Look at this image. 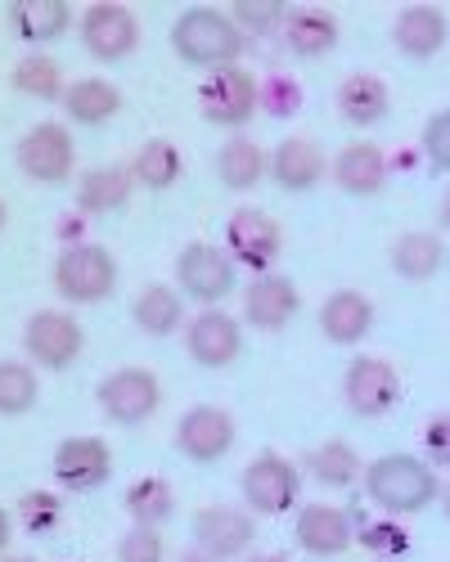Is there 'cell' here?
Returning <instances> with one entry per match:
<instances>
[{
	"instance_id": "7a4b0ae2",
	"label": "cell",
	"mask_w": 450,
	"mask_h": 562,
	"mask_svg": "<svg viewBox=\"0 0 450 562\" xmlns=\"http://www.w3.org/2000/svg\"><path fill=\"white\" fill-rule=\"evenodd\" d=\"M360 477H365L370 499L383 513H392V518H410V513H424L441 495L432 463H424L415 454H383Z\"/></svg>"
},
{
	"instance_id": "484cf974",
	"label": "cell",
	"mask_w": 450,
	"mask_h": 562,
	"mask_svg": "<svg viewBox=\"0 0 450 562\" xmlns=\"http://www.w3.org/2000/svg\"><path fill=\"white\" fill-rule=\"evenodd\" d=\"M441 266H446V244L428 229H410V234H401V239L392 244V270L401 279L424 284V279H432Z\"/></svg>"
},
{
	"instance_id": "74e56055",
	"label": "cell",
	"mask_w": 450,
	"mask_h": 562,
	"mask_svg": "<svg viewBox=\"0 0 450 562\" xmlns=\"http://www.w3.org/2000/svg\"><path fill=\"white\" fill-rule=\"evenodd\" d=\"M424 154H428V162L437 171L450 176V109L428 117V126H424Z\"/></svg>"
},
{
	"instance_id": "3957f363",
	"label": "cell",
	"mask_w": 450,
	"mask_h": 562,
	"mask_svg": "<svg viewBox=\"0 0 450 562\" xmlns=\"http://www.w3.org/2000/svg\"><path fill=\"white\" fill-rule=\"evenodd\" d=\"M55 289L72 306H95L117 289V261L100 244H72L55 261Z\"/></svg>"
},
{
	"instance_id": "7402d4cb",
	"label": "cell",
	"mask_w": 450,
	"mask_h": 562,
	"mask_svg": "<svg viewBox=\"0 0 450 562\" xmlns=\"http://www.w3.org/2000/svg\"><path fill=\"white\" fill-rule=\"evenodd\" d=\"M370 324H374V302L365 293H356V289H338L320 306V334L338 347H356L370 334Z\"/></svg>"
},
{
	"instance_id": "e575fe53",
	"label": "cell",
	"mask_w": 450,
	"mask_h": 562,
	"mask_svg": "<svg viewBox=\"0 0 450 562\" xmlns=\"http://www.w3.org/2000/svg\"><path fill=\"white\" fill-rule=\"evenodd\" d=\"M14 86L23 90V95H32V100H64V72H59V64L55 59H45V55H27V59H19V68H14Z\"/></svg>"
},
{
	"instance_id": "7dc6e473",
	"label": "cell",
	"mask_w": 450,
	"mask_h": 562,
	"mask_svg": "<svg viewBox=\"0 0 450 562\" xmlns=\"http://www.w3.org/2000/svg\"><path fill=\"white\" fill-rule=\"evenodd\" d=\"M0 562H36V558H0Z\"/></svg>"
},
{
	"instance_id": "8d00e7d4",
	"label": "cell",
	"mask_w": 450,
	"mask_h": 562,
	"mask_svg": "<svg viewBox=\"0 0 450 562\" xmlns=\"http://www.w3.org/2000/svg\"><path fill=\"white\" fill-rule=\"evenodd\" d=\"M162 558H167V544L158 527H131L117 540V562H162Z\"/></svg>"
},
{
	"instance_id": "d6986e66",
	"label": "cell",
	"mask_w": 450,
	"mask_h": 562,
	"mask_svg": "<svg viewBox=\"0 0 450 562\" xmlns=\"http://www.w3.org/2000/svg\"><path fill=\"white\" fill-rule=\"evenodd\" d=\"M270 176H275L280 190L306 194V190H315V184H320V176H325V154H320V145H315V139L289 135V139H280L275 158H270Z\"/></svg>"
},
{
	"instance_id": "d4e9b609",
	"label": "cell",
	"mask_w": 450,
	"mask_h": 562,
	"mask_svg": "<svg viewBox=\"0 0 450 562\" xmlns=\"http://www.w3.org/2000/svg\"><path fill=\"white\" fill-rule=\"evenodd\" d=\"M122 109V90L104 77H81L64 90V113L81 126H104L109 117H117Z\"/></svg>"
},
{
	"instance_id": "8fae6325",
	"label": "cell",
	"mask_w": 450,
	"mask_h": 562,
	"mask_svg": "<svg viewBox=\"0 0 450 562\" xmlns=\"http://www.w3.org/2000/svg\"><path fill=\"white\" fill-rule=\"evenodd\" d=\"M23 347L41 369H68L81 356L86 334L68 311H36L23 329Z\"/></svg>"
},
{
	"instance_id": "681fc988",
	"label": "cell",
	"mask_w": 450,
	"mask_h": 562,
	"mask_svg": "<svg viewBox=\"0 0 450 562\" xmlns=\"http://www.w3.org/2000/svg\"><path fill=\"white\" fill-rule=\"evenodd\" d=\"M446 518H450V486H446Z\"/></svg>"
},
{
	"instance_id": "7c38bea8",
	"label": "cell",
	"mask_w": 450,
	"mask_h": 562,
	"mask_svg": "<svg viewBox=\"0 0 450 562\" xmlns=\"http://www.w3.org/2000/svg\"><path fill=\"white\" fill-rule=\"evenodd\" d=\"M81 45L100 64H117L140 45V23H135V14L126 5H109V0H100V5H90L81 14Z\"/></svg>"
},
{
	"instance_id": "d6a6232c",
	"label": "cell",
	"mask_w": 450,
	"mask_h": 562,
	"mask_svg": "<svg viewBox=\"0 0 450 562\" xmlns=\"http://www.w3.org/2000/svg\"><path fill=\"white\" fill-rule=\"evenodd\" d=\"M36 369L23 360H0V414L19 418L36 405Z\"/></svg>"
},
{
	"instance_id": "836d02e7",
	"label": "cell",
	"mask_w": 450,
	"mask_h": 562,
	"mask_svg": "<svg viewBox=\"0 0 450 562\" xmlns=\"http://www.w3.org/2000/svg\"><path fill=\"white\" fill-rule=\"evenodd\" d=\"M360 473H365V468H360V459L347 441H325L311 454V477L320 486H351Z\"/></svg>"
},
{
	"instance_id": "c3c4849f",
	"label": "cell",
	"mask_w": 450,
	"mask_h": 562,
	"mask_svg": "<svg viewBox=\"0 0 450 562\" xmlns=\"http://www.w3.org/2000/svg\"><path fill=\"white\" fill-rule=\"evenodd\" d=\"M0 229H5V203H0Z\"/></svg>"
},
{
	"instance_id": "d590c367",
	"label": "cell",
	"mask_w": 450,
	"mask_h": 562,
	"mask_svg": "<svg viewBox=\"0 0 450 562\" xmlns=\"http://www.w3.org/2000/svg\"><path fill=\"white\" fill-rule=\"evenodd\" d=\"M230 19H235V27L248 36V32H275V27H284V19H289V10L280 5V0H239V5L230 10Z\"/></svg>"
},
{
	"instance_id": "5b68a950",
	"label": "cell",
	"mask_w": 450,
	"mask_h": 562,
	"mask_svg": "<svg viewBox=\"0 0 450 562\" xmlns=\"http://www.w3.org/2000/svg\"><path fill=\"white\" fill-rule=\"evenodd\" d=\"M235 289V261L230 252H221L212 244H185L176 257V293L190 297V302H203V306H216L225 302Z\"/></svg>"
},
{
	"instance_id": "52a82bcc",
	"label": "cell",
	"mask_w": 450,
	"mask_h": 562,
	"mask_svg": "<svg viewBox=\"0 0 450 562\" xmlns=\"http://www.w3.org/2000/svg\"><path fill=\"white\" fill-rule=\"evenodd\" d=\"M302 477H297V463H289L284 454L266 450L244 468V499L252 513H266V518H280L297 504Z\"/></svg>"
},
{
	"instance_id": "f1b7e54d",
	"label": "cell",
	"mask_w": 450,
	"mask_h": 562,
	"mask_svg": "<svg viewBox=\"0 0 450 562\" xmlns=\"http://www.w3.org/2000/svg\"><path fill=\"white\" fill-rule=\"evenodd\" d=\"M270 171L266 154L252 145L248 135H235V139H225L221 154H216V176L225 190H252V184Z\"/></svg>"
},
{
	"instance_id": "7bdbcfd3",
	"label": "cell",
	"mask_w": 450,
	"mask_h": 562,
	"mask_svg": "<svg viewBox=\"0 0 450 562\" xmlns=\"http://www.w3.org/2000/svg\"><path fill=\"white\" fill-rule=\"evenodd\" d=\"M5 544H10V513L0 508V553H5Z\"/></svg>"
},
{
	"instance_id": "f35d334b",
	"label": "cell",
	"mask_w": 450,
	"mask_h": 562,
	"mask_svg": "<svg viewBox=\"0 0 450 562\" xmlns=\"http://www.w3.org/2000/svg\"><path fill=\"white\" fill-rule=\"evenodd\" d=\"M19 513H23V522H27V531H50L55 522H59V499L55 495H45V491H32V495H23L19 499Z\"/></svg>"
},
{
	"instance_id": "b9f144b4",
	"label": "cell",
	"mask_w": 450,
	"mask_h": 562,
	"mask_svg": "<svg viewBox=\"0 0 450 562\" xmlns=\"http://www.w3.org/2000/svg\"><path fill=\"white\" fill-rule=\"evenodd\" d=\"M405 531L396 527V522H379V527H365V549H374V553H405Z\"/></svg>"
},
{
	"instance_id": "ab89813d",
	"label": "cell",
	"mask_w": 450,
	"mask_h": 562,
	"mask_svg": "<svg viewBox=\"0 0 450 562\" xmlns=\"http://www.w3.org/2000/svg\"><path fill=\"white\" fill-rule=\"evenodd\" d=\"M297 104H302L297 81H289V77H270V81H261V109H270L275 117H289Z\"/></svg>"
},
{
	"instance_id": "83f0119b",
	"label": "cell",
	"mask_w": 450,
	"mask_h": 562,
	"mask_svg": "<svg viewBox=\"0 0 450 562\" xmlns=\"http://www.w3.org/2000/svg\"><path fill=\"white\" fill-rule=\"evenodd\" d=\"M135 176L126 167H90L77 180V207L81 212H117L131 199Z\"/></svg>"
},
{
	"instance_id": "5bb4252c",
	"label": "cell",
	"mask_w": 450,
	"mask_h": 562,
	"mask_svg": "<svg viewBox=\"0 0 450 562\" xmlns=\"http://www.w3.org/2000/svg\"><path fill=\"white\" fill-rule=\"evenodd\" d=\"M55 477L64 491H100L113 477V450L100 437H68L55 450Z\"/></svg>"
},
{
	"instance_id": "4316f807",
	"label": "cell",
	"mask_w": 450,
	"mask_h": 562,
	"mask_svg": "<svg viewBox=\"0 0 450 562\" xmlns=\"http://www.w3.org/2000/svg\"><path fill=\"white\" fill-rule=\"evenodd\" d=\"M338 113L351 122V126H374L387 117V86L370 72H351L342 86H338Z\"/></svg>"
},
{
	"instance_id": "9c48e42d",
	"label": "cell",
	"mask_w": 450,
	"mask_h": 562,
	"mask_svg": "<svg viewBox=\"0 0 450 562\" xmlns=\"http://www.w3.org/2000/svg\"><path fill=\"white\" fill-rule=\"evenodd\" d=\"M342 396L351 405V414L360 418H383L396 401H401V373L379 360V356H356L347 364V379H342Z\"/></svg>"
},
{
	"instance_id": "ee69618b",
	"label": "cell",
	"mask_w": 450,
	"mask_h": 562,
	"mask_svg": "<svg viewBox=\"0 0 450 562\" xmlns=\"http://www.w3.org/2000/svg\"><path fill=\"white\" fill-rule=\"evenodd\" d=\"M437 221H441V225H446V229H450V190H446V194H441V207H437Z\"/></svg>"
},
{
	"instance_id": "ffe728a7",
	"label": "cell",
	"mask_w": 450,
	"mask_h": 562,
	"mask_svg": "<svg viewBox=\"0 0 450 562\" xmlns=\"http://www.w3.org/2000/svg\"><path fill=\"white\" fill-rule=\"evenodd\" d=\"M334 180L338 190L351 194V199H370L383 190L387 180V158L379 145H370V139H356V145H347L338 158H334Z\"/></svg>"
},
{
	"instance_id": "e0dca14e",
	"label": "cell",
	"mask_w": 450,
	"mask_h": 562,
	"mask_svg": "<svg viewBox=\"0 0 450 562\" xmlns=\"http://www.w3.org/2000/svg\"><path fill=\"white\" fill-rule=\"evenodd\" d=\"M297 306H302V297L293 289V279H284V274H257L244 289V315L261 334H280L297 315Z\"/></svg>"
},
{
	"instance_id": "ac0fdd59",
	"label": "cell",
	"mask_w": 450,
	"mask_h": 562,
	"mask_svg": "<svg viewBox=\"0 0 450 562\" xmlns=\"http://www.w3.org/2000/svg\"><path fill=\"white\" fill-rule=\"evenodd\" d=\"M293 536L311 558H338V553L351 549V522H347V513L334 508V504H306L297 513Z\"/></svg>"
},
{
	"instance_id": "603a6c76",
	"label": "cell",
	"mask_w": 450,
	"mask_h": 562,
	"mask_svg": "<svg viewBox=\"0 0 450 562\" xmlns=\"http://www.w3.org/2000/svg\"><path fill=\"white\" fill-rule=\"evenodd\" d=\"M284 41L297 59H320L338 45V19L320 5H302V10H289L284 19Z\"/></svg>"
},
{
	"instance_id": "bcb514c9",
	"label": "cell",
	"mask_w": 450,
	"mask_h": 562,
	"mask_svg": "<svg viewBox=\"0 0 450 562\" xmlns=\"http://www.w3.org/2000/svg\"><path fill=\"white\" fill-rule=\"evenodd\" d=\"M248 562H284V558H280V553H252Z\"/></svg>"
},
{
	"instance_id": "4fadbf2b",
	"label": "cell",
	"mask_w": 450,
	"mask_h": 562,
	"mask_svg": "<svg viewBox=\"0 0 450 562\" xmlns=\"http://www.w3.org/2000/svg\"><path fill=\"white\" fill-rule=\"evenodd\" d=\"M235 446V418L216 405H194L176 424V450L194 463H216Z\"/></svg>"
},
{
	"instance_id": "60d3db41",
	"label": "cell",
	"mask_w": 450,
	"mask_h": 562,
	"mask_svg": "<svg viewBox=\"0 0 450 562\" xmlns=\"http://www.w3.org/2000/svg\"><path fill=\"white\" fill-rule=\"evenodd\" d=\"M424 450H428V463L450 468V414H437L424 428Z\"/></svg>"
},
{
	"instance_id": "f546056e",
	"label": "cell",
	"mask_w": 450,
	"mask_h": 562,
	"mask_svg": "<svg viewBox=\"0 0 450 562\" xmlns=\"http://www.w3.org/2000/svg\"><path fill=\"white\" fill-rule=\"evenodd\" d=\"M131 315L149 338H167V334H176L180 315H185V302H180V293L167 289V284H145L140 297H135V306H131Z\"/></svg>"
},
{
	"instance_id": "4dcf8cb0",
	"label": "cell",
	"mask_w": 450,
	"mask_h": 562,
	"mask_svg": "<svg viewBox=\"0 0 450 562\" xmlns=\"http://www.w3.org/2000/svg\"><path fill=\"white\" fill-rule=\"evenodd\" d=\"M126 513H131L135 527H162L176 513V495L162 477H140L126 491Z\"/></svg>"
},
{
	"instance_id": "ba28073f",
	"label": "cell",
	"mask_w": 450,
	"mask_h": 562,
	"mask_svg": "<svg viewBox=\"0 0 450 562\" xmlns=\"http://www.w3.org/2000/svg\"><path fill=\"white\" fill-rule=\"evenodd\" d=\"M77 149H72V135L59 122H36L23 139H19V167L27 180L36 184H64L72 176Z\"/></svg>"
},
{
	"instance_id": "30bf717a",
	"label": "cell",
	"mask_w": 450,
	"mask_h": 562,
	"mask_svg": "<svg viewBox=\"0 0 450 562\" xmlns=\"http://www.w3.org/2000/svg\"><path fill=\"white\" fill-rule=\"evenodd\" d=\"M225 248H230V261L266 274L284 248V234H280L275 216H266L261 207H239L230 216V225H225Z\"/></svg>"
},
{
	"instance_id": "1f68e13d",
	"label": "cell",
	"mask_w": 450,
	"mask_h": 562,
	"mask_svg": "<svg viewBox=\"0 0 450 562\" xmlns=\"http://www.w3.org/2000/svg\"><path fill=\"white\" fill-rule=\"evenodd\" d=\"M131 176L140 180L145 190H171V184L180 180V149L171 145V139H149V145L135 154Z\"/></svg>"
},
{
	"instance_id": "cb8c5ba5",
	"label": "cell",
	"mask_w": 450,
	"mask_h": 562,
	"mask_svg": "<svg viewBox=\"0 0 450 562\" xmlns=\"http://www.w3.org/2000/svg\"><path fill=\"white\" fill-rule=\"evenodd\" d=\"M72 23V10L64 0H14L10 5V27L19 41L27 45H45V41H59Z\"/></svg>"
},
{
	"instance_id": "2e32d148",
	"label": "cell",
	"mask_w": 450,
	"mask_h": 562,
	"mask_svg": "<svg viewBox=\"0 0 450 562\" xmlns=\"http://www.w3.org/2000/svg\"><path fill=\"white\" fill-rule=\"evenodd\" d=\"M194 540H199L203 553L230 562V558H239V553L252 549L257 527H252L248 513H239L230 504H207V508L194 513Z\"/></svg>"
},
{
	"instance_id": "8992f818",
	"label": "cell",
	"mask_w": 450,
	"mask_h": 562,
	"mask_svg": "<svg viewBox=\"0 0 450 562\" xmlns=\"http://www.w3.org/2000/svg\"><path fill=\"white\" fill-rule=\"evenodd\" d=\"M95 396H100L104 418H113V424H122V428H135V424H145V418L158 409L162 387H158V379H154L149 369L126 364V369H113L109 373Z\"/></svg>"
},
{
	"instance_id": "44dd1931",
	"label": "cell",
	"mask_w": 450,
	"mask_h": 562,
	"mask_svg": "<svg viewBox=\"0 0 450 562\" xmlns=\"http://www.w3.org/2000/svg\"><path fill=\"white\" fill-rule=\"evenodd\" d=\"M446 14L437 5H410L401 10L392 23V41L405 59H432L441 45H446Z\"/></svg>"
},
{
	"instance_id": "f6af8a7d",
	"label": "cell",
	"mask_w": 450,
	"mask_h": 562,
	"mask_svg": "<svg viewBox=\"0 0 450 562\" xmlns=\"http://www.w3.org/2000/svg\"><path fill=\"white\" fill-rule=\"evenodd\" d=\"M180 562H221V558H212V553H203V549H190V553L180 558Z\"/></svg>"
},
{
	"instance_id": "6da1fadb",
	"label": "cell",
	"mask_w": 450,
	"mask_h": 562,
	"mask_svg": "<svg viewBox=\"0 0 450 562\" xmlns=\"http://www.w3.org/2000/svg\"><path fill=\"white\" fill-rule=\"evenodd\" d=\"M244 45H248V36L235 27V19L212 10V5H194L171 23V50L190 68H212V72L235 68Z\"/></svg>"
},
{
	"instance_id": "277c9868",
	"label": "cell",
	"mask_w": 450,
	"mask_h": 562,
	"mask_svg": "<svg viewBox=\"0 0 450 562\" xmlns=\"http://www.w3.org/2000/svg\"><path fill=\"white\" fill-rule=\"evenodd\" d=\"M199 109L212 126H248L252 113L261 109V86L248 68H216L199 86Z\"/></svg>"
},
{
	"instance_id": "9a60e30c",
	"label": "cell",
	"mask_w": 450,
	"mask_h": 562,
	"mask_svg": "<svg viewBox=\"0 0 450 562\" xmlns=\"http://www.w3.org/2000/svg\"><path fill=\"white\" fill-rule=\"evenodd\" d=\"M185 347H190V356H194L203 369H225L230 360H239V351H244L239 319H235L230 311H221V306H203V311L190 319Z\"/></svg>"
}]
</instances>
